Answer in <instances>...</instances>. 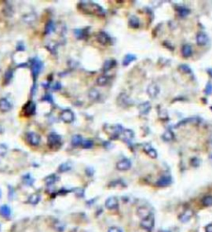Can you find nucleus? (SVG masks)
I'll return each mask as SVG.
<instances>
[{"mask_svg": "<svg viewBox=\"0 0 212 232\" xmlns=\"http://www.w3.org/2000/svg\"><path fill=\"white\" fill-rule=\"evenodd\" d=\"M23 179H24V181H25L26 184L32 185V183L33 182V180H32V178H31V177H29V175H28V176H25V177L23 178Z\"/></svg>", "mask_w": 212, "mask_h": 232, "instance_id": "obj_41", "label": "nucleus"}, {"mask_svg": "<svg viewBox=\"0 0 212 232\" xmlns=\"http://www.w3.org/2000/svg\"><path fill=\"white\" fill-rule=\"evenodd\" d=\"M36 104L33 101H28L24 106L22 107V114L25 117H30L35 115L36 113Z\"/></svg>", "mask_w": 212, "mask_h": 232, "instance_id": "obj_4", "label": "nucleus"}, {"mask_svg": "<svg viewBox=\"0 0 212 232\" xmlns=\"http://www.w3.org/2000/svg\"><path fill=\"white\" fill-rule=\"evenodd\" d=\"M42 100L48 102H52V98H51V95H46V96L42 98Z\"/></svg>", "mask_w": 212, "mask_h": 232, "instance_id": "obj_44", "label": "nucleus"}, {"mask_svg": "<svg viewBox=\"0 0 212 232\" xmlns=\"http://www.w3.org/2000/svg\"><path fill=\"white\" fill-rule=\"evenodd\" d=\"M117 101L119 105H120L122 107H127L129 105V98L124 93H122L120 96L118 97Z\"/></svg>", "mask_w": 212, "mask_h": 232, "instance_id": "obj_14", "label": "nucleus"}, {"mask_svg": "<svg viewBox=\"0 0 212 232\" xmlns=\"http://www.w3.org/2000/svg\"><path fill=\"white\" fill-rule=\"evenodd\" d=\"M181 54L185 57H189L192 54V48L190 45L186 44L184 45L182 48H181Z\"/></svg>", "mask_w": 212, "mask_h": 232, "instance_id": "obj_21", "label": "nucleus"}, {"mask_svg": "<svg viewBox=\"0 0 212 232\" xmlns=\"http://www.w3.org/2000/svg\"><path fill=\"white\" fill-rule=\"evenodd\" d=\"M83 138L79 134H76V135H74L72 137V139H71V143H72L73 146H76L78 147L80 145H81L82 144L83 142Z\"/></svg>", "mask_w": 212, "mask_h": 232, "instance_id": "obj_23", "label": "nucleus"}, {"mask_svg": "<svg viewBox=\"0 0 212 232\" xmlns=\"http://www.w3.org/2000/svg\"><path fill=\"white\" fill-rule=\"evenodd\" d=\"M76 192L77 193V195H78L79 197H81V196L83 195V192H84V191H83L82 189H76Z\"/></svg>", "mask_w": 212, "mask_h": 232, "instance_id": "obj_47", "label": "nucleus"}, {"mask_svg": "<svg viewBox=\"0 0 212 232\" xmlns=\"http://www.w3.org/2000/svg\"><path fill=\"white\" fill-rule=\"evenodd\" d=\"M192 216H193V211L191 209H187V210L185 211L183 213H181L179 216V220L181 222H187L188 221H190Z\"/></svg>", "mask_w": 212, "mask_h": 232, "instance_id": "obj_13", "label": "nucleus"}, {"mask_svg": "<svg viewBox=\"0 0 212 232\" xmlns=\"http://www.w3.org/2000/svg\"><path fill=\"white\" fill-rule=\"evenodd\" d=\"M48 146L53 150L59 149L61 146V137L56 133H51L47 138Z\"/></svg>", "mask_w": 212, "mask_h": 232, "instance_id": "obj_3", "label": "nucleus"}, {"mask_svg": "<svg viewBox=\"0 0 212 232\" xmlns=\"http://www.w3.org/2000/svg\"><path fill=\"white\" fill-rule=\"evenodd\" d=\"M90 96L92 99H96L99 96V94L96 90H93L92 92L90 91Z\"/></svg>", "mask_w": 212, "mask_h": 232, "instance_id": "obj_42", "label": "nucleus"}, {"mask_svg": "<svg viewBox=\"0 0 212 232\" xmlns=\"http://www.w3.org/2000/svg\"><path fill=\"white\" fill-rule=\"evenodd\" d=\"M13 70H7L6 73L4 75V77H3V84L4 85H8V83L10 82V80L12 79V77H13Z\"/></svg>", "mask_w": 212, "mask_h": 232, "instance_id": "obj_26", "label": "nucleus"}, {"mask_svg": "<svg viewBox=\"0 0 212 232\" xmlns=\"http://www.w3.org/2000/svg\"><path fill=\"white\" fill-rule=\"evenodd\" d=\"M210 109H212V106H211V107H210Z\"/></svg>", "mask_w": 212, "mask_h": 232, "instance_id": "obj_50", "label": "nucleus"}, {"mask_svg": "<svg viewBox=\"0 0 212 232\" xmlns=\"http://www.w3.org/2000/svg\"><path fill=\"white\" fill-rule=\"evenodd\" d=\"M211 158H212V156H211Z\"/></svg>", "mask_w": 212, "mask_h": 232, "instance_id": "obj_51", "label": "nucleus"}, {"mask_svg": "<svg viewBox=\"0 0 212 232\" xmlns=\"http://www.w3.org/2000/svg\"><path fill=\"white\" fill-rule=\"evenodd\" d=\"M178 13L181 18H185L190 13V10L188 8H180L178 10Z\"/></svg>", "mask_w": 212, "mask_h": 232, "instance_id": "obj_35", "label": "nucleus"}, {"mask_svg": "<svg viewBox=\"0 0 212 232\" xmlns=\"http://www.w3.org/2000/svg\"><path fill=\"white\" fill-rule=\"evenodd\" d=\"M118 170L119 171H126L131 168V162L130 160L127 158L122 159L119 162H118L117 165H116Z\"/></svg>", "mask_w": 212, "mask_h": 232, "instance_id": "obj_9", "label": "nucleus"}, {"mask_svg": "<svg viewBox=\"0 0 212 232\" xmlns=\"http://www.w3.org/2000/svg\"><path fill=\"white\" fill-rule=\"evenodd\" d=\"M70 169V165L69 163H67V162H65V163H62V164H60L59 166V168H58V171L60 172H67V171H69Z\"/></svg>", "mask_w": 212, "mask_h": 232, "instance_id": "obj_32", "label": "nucleus"}, {"mask_svg": "<svg viewBox=\"0 0 212 232\" xmlns=\"http://www.w3.org/2000/svg\"><path fill=\"white\" fill-rule=\"evenodd\" d=\"M206 95H210L212 94V84L210 82H208V84L206 86V90H205Z\"/></svg>", "mask_w": 212, "mask_h": 232, "instance_id": "obj_39", "label": "nucleus"}, {"mask_svg": "<svg viewBox=\"0 0 212 232\" xmlns=\"http://www.w3.org/2000/svg\"><path fill=\"white\" fill-rule=\"evenodd\" d=\"M17 51H24V46L21 43H19V44L17 45Z\"/></svg>", "mask_w": 212, "mask_h": 232, "instance_id": "obj_45", "label": "nucleus"}, {"mask_svg": "<svg viewBox=\"0 0 212 232\" xmlns=\"http://www.w3.org/2000/svg\"><path fill=\"white\" fill-rule=\"evenodd\" d=\"M60 117L61 119V120L65 122V123H67V124H70V123L73 122L74 119H75L74 113L71 110H70V109H66V110L61 112Z\"/></svg>", "mask_w": 212, "mask_h": 232, "instance_id": "obj_6", "label": "nucleus"}, {"mask_svg": "<svg viewBox=\"0 0 212 232\" xmlns=\"http://www.w3.org/2000/svg\"><path fill=\"white\" fill-rule=\"evenodd\" d=\"M12 108V105L10 102L7 99H1L0 100V110L3 112L9 111Z\"/></svg>", "mask_w": 212, "mask_h": 232, "instance_id": "obj_17", "label": "nucleus"}, {"mask_svg": "<svg viewBox=\"0 0 212 232\" xmlns=\"http://www.w3.org/2000/svg\"><path fill=\"white\" fill-rule=\"evenodd\" d=\"M208 36L204 32H200L196 36V42L199 46H204L208 42Z\"/></svg>", "mask_w": 212, "mask_h": 232, "instance_id": "obj_15", "label": "nucleus"}, {"mask_svg": "<svg viewBox=\"0 0 212 232\" xmlns=\"http://www.w3.org/2000/svg\"><path fill=\"white\" fill-rule=\"evenodd\" d=\"M95 38L99 43L102 45H107L110 42V37L105 32H98L95 34Z\"/></svg>", "mask_w": 212, "mask_h": 232, "instance_id": "obj_5", "label": "nucleus"}, {"mask_svg": "<svg viewBox=\"0 0 212 232\" xmlns=\"http://www.w3.org/2000/svg\"><path fill=\"white\" fill-rule=\"evenodd\" d=\"M55 28H56L55 23L52 21H49L45 27V33L46 34H51L55 31Z\"/></svg>", "mask_w": 212, "mask_h": 232, "instance_id": "obj_25", "label": "nucleus"}, {"mask_svg": "<svg viewBox=\"0 0 212 232\" xmlns=\"http://www.w3.org/2000/svg\"><path fill=\"white\" fill-rule=\"evenodd\" d=\"M60 88H61V86H60V83H56V85L54 86L53 87V89L54 90H60Z\"/></svg>", "mask_w": 212, "mask_h": 232, "instance_id": "obj_48", "label": "nucleus"}, {"mask_svg": "<svg viewBox=\"0 0 212 232\" xmlns=\"http://www.w3.org/2000/svg\"><path fill=\"white\" fill-rule=\"evenodd\" d=\"M147 92H148V96H150L151 98H155L159 93L158 86H157L156 84H150L148 86V87Z\"/></svg>", "mask_w": 212, "mask_h": 232, "instance_id": "obj_11", "label": "nucleus"}, {"mask_svg": "<svg viewBox=\"0 0 212 232\" xmlns=\"http://www.w3.org/2000/svg\"><path fill=\"white\" fill-rule=\"evenodd\" d=\"M57 180V178L55 177V175H51V176H48L47 178H45V181L47 184H53L54 182Z\"/></svg>", "mask_w": 212, "mask_h": 232, "instance_id": "obj_37", "label": "nucleus"}, {"mask_svg": "<svg viewBox=\"0 0 212 232\" xmlns=\"http://www.w3.org/2000/svg\"><path fill=\"white\" fill-rule=\"evenodd\" d=\"M150 109H151V105H150L149 102L142 103L139 106V112L141 115H147V114H148Z\"/></svg>", "mask_w": 212, "mask_h": 232, "instance_id": "obj_18", "label": "nucleus"}, {"mask_svg": "<svg viewBox=\"0 0 212 232\" xmlns=\"http://www.w3.org/2000/svg\"><path fill=\"white\" fill-rule=\"evenodd\" d=\"M172 138H173V134L171 133V131H167L164 134H163V139L166 141H170V140L172 139Z\"/></svg>", "mask_w": 212, "mask_h": 232, "instance_id": "obj_38", "label": "nucleus"}, {"mask_svg": "<svg viewBox=\"0 0 212 232\" xmlns=\"http://www.w3.org/2000/svg\"><path fill=\"white\" fill-rule=\"evenodd\" d=\"M7 153V147L3 144H0V156L5 155Z\"/></svg>", "mask_w": 212, "mask_h": 232, "instance_id": "obj_40", "label": "nucleus"}, {"mask_svg": "<svg viewBox=\"0 0 212 232\" xmlns=\"http://www.w3.org/2000/svg\"><path fill=\"white\" fill-rule=\"evenodd\" d=\"M205 207H212V196H206L201 201Z\"/></svg>", "mask_w": 212, "mask_h": 232, "instance_id": "obj_30", "label": "nucleus"}, {"mask_svg": "<svg viewBox=\"0 0 212 232\" xmlns=\"http://www.w3.org/2000/svg\"><path fill=\"white\" fill-rule=\"evenodd\" d=\"M27 139L28 143L32 145V146H38L40 143L41 138L38 134H36L34 132H29L27 134Z\"/></svg>", "mask_w": 212, "mask_h": 232, "instance_id": "obj_7", "label": "nucleus"}, {"mask_svg": "<svg viewBox=\"0 0 212 232\" xmlns=\"http://www.w3.org/2000/svg\"><path fill=\"white\" fill-rule=\"evenodd\" d=\"M144 151H145V153H147L150 158H156L158 157V153L156 152V150L154 149L151 145H149V144H146L145 146H144Z\"/></svg>", "mask_w": 212, "mask_h": 232, "instance_id": "obj_19", "label": "nucleus"}, {"mask_svg": "<svg viewBox=\"0 0 212 232\" xmlns=\"http://www.w3.org/2000/svg\"><path fill=\"white\" fill-rule=\"evenodd\" d=\"M0 213L3 216L9 217L10 215H11V210L8 206H2L0 207Z\"/></svg>", "mask_w": 212, "mask_h": 232, "instance_id": "obj_28", "label": "nucleus"}, {"mask_svg": "<svg viewBox=\"0 0 212 232\" xmlns=\"http://www.w3.org/2000/svg\"><path fill=\"white\" fill-rule=\"evenodd\" d=\"M116 60H106L104 64V66H103V70L104 71H108V70H111L112 68H114L115 66H116Z\"/></svg>", "mask_w": 212, "mask_h": 232, "instance_id": "obj_22", "label": "nucleus"}, {"mask_svg": "<svg viewBox=\"0 0 212 232\" xmlns=\"http://www.w3.org/2000/svg\"><path fill=\"white\" fill-rule=\"evenodd\" d=\"M93 142H92L91 140L90 139H86V140H83L82 142V147L83 149H91L92 147H93Z\"/></svg>", "mask_w": 212, "mask_h": 232, "instance_id": "obj_36", "label": "nucleus"}, {"mask_svg": "<svg viewBox=\"0 0 212 232\" xmlns=\"http://www.w3.org/2000/svg\"><path fill=\"white\" fill-rule=\"evenodd\" d=\"M108 80H109L108 77H106V76H101V77H99L97 79V83H98L99 86H105L108 83Z\"/></svg>", "mask_w": 212, "mask_h": 232, "instance_id": "obj_33", "label": "nucleus"}, {"mask_svg": "<svg viewBox=\"0 0 212 232\" xmlns=\"http://www.w3.org/2000/svg\"><path fill=\"white\" fill-rule=\"evenodd\" d=\"M171 183V178L169 176H162L157 181V186L158 187H167Z\"/></svg>", "mask_w": 212, "mask_h": 232, "instance_id": "obj_16", "label": "nucleus"}, {"mask_svg": "<svg viewBox=\"0 0 212 232\" xmlns=\"http://www.w3.org/2000/svg\"><path fill=\"white\" fill-rule=\"evenodd\" d=\"M136 60V56L133 54H127L124 57V60H123V65L124 67H127L128 65H129L131 62H133V60Z\"/></svg>", "mask_w": 212, "mask_h": 232, "instance_id": "obj_24", "label": "nucleus"}, {"mask_svg": "<svg viewBox=\"0 0 212 232\" xmlns=\"http://www.w3.org/2000/svg\"><path fill=\"white\" fill-rule=\"evenodd\" d=\"M178 68H179L180 71H181V72L184 74L191 73V69L190 67H188L187 65H185V64H183V65H181L180 67H178Z\"/></svg>", "mask_w": 212, "mask_h": 232, "instance_id": "obj_34", "label": "nucleus"}, {"mask_svg": "<svg viewBox=\"0 0 212 232\" xmlns=\"http://www.w3.org/2000/svg\"><path fill=\"white\" fill-rule=\"evenodd\" d=\"M86 32L85 29H77V30H75V34L79 39L84 38L87 34H86Z\"/></svg>", "mask_w": 212, "mask_h": 232, "instance_id": "obj_31", "label": "nucleus"}, {"mask_svg": "<svg viewBox=\"0 0 212 232\" xmlns=\"http://www.w3.org/2000/svg\"><path fill=\"white\" fill-rule=\"evenodd\" d=\"M137 214H138V216H140L142 219H145V218H148L149 216H152L150 210H148V209L145 207H139V208H138V211H137Z\"/></svg>", "mask_w": 212, "mask_h": 232, "instance_id": "obj_12", "label": "nucleus"}, {"mask_svg": "<svg viewBox=\"0 0 212 232\" xmlns=\"http://www.w3.org/2000/svg\"><path fill=\"white\" fill-rule=\"evenodd\" d=\"M108 232H122L121 231V230L119 228H118V227H115V226H113V227H110Z\"/></svg>", "mask_w": 212, "mask_h": 232, "instance_id": "obj_43", "label": "nucleus"}, {"mask_svg": "<svg viewBox=\"0 0 212 232\" xmlns=\"http://www.w3.org/2000/svg\"><path fill=\"white\" fill-rule=\"evenodd\" d=\"M208 73L212 77V69H209V70H208Z\"/></svg>", "mask_w": 212, "mask_h": 232, "instance_id": "obj_49", "label": "nucleus"}, {"mask_svg": "<svg viewBox=\"0 0 212 232\" xmlns=\"http://www.w3.org/2000/svg\"><path fill=\"white\" fill-rule=\"evenodd\" d=\"M30 67H31V72L33 77V86L32 88V95H34L36 89V80L38 79L39 73L41 72V69L43 67V63L38 58H33L30 61Z\"/></svg>", "mask_w": 212, "mask_h": 232, "instance_id": "obj_2", "label": "nucleus"}, {"mask_svg": "<svg viewBox=\"0 0 212 232\" xmlns=\"http://www.w3.org/2000/svg\"><path fill=\"white\" fill-rule=\"evenodd\" d=\"M140 226L142 228L147 230H151L154 226V220H153L152 216H149L145 219H142L140 223Z\"/></svg>", "mask_w": 212, "mask_h": 232, "instance_id": "obj_8", "label": "nucleus"}, {"mask_svg": "<svg viewBox=\"0 0 212 232\" xmlns=\"http://www.w3.org/2000/svg\"><path fill=\"white\" fill-rule=\"evenodd\" d=\"M206 232H212V224H209L206 226Z\"/></svg>", "mask_w": 212, "mask_h": 232, "instance_id": "obj_46", "label": "nucleus"}, {"mask_svg": "<svg viewBox=\"0 0 212 232\" xmlns=\"http://www.w3.org/2000/svg\"><path fill=\"white\" fill-rule=\"evenodd\" d=\"M39 201H40V195L38 193H33L28 198V201L32 205L38 204L39 202Z\"/></svg>", "mask_w": 212, "mask_h": 232, "instance_id": "obj_27", "label": "nucleus"}, {"mask_svg": "<svg viewBox=\"0 0 212 232\" xmlns=\"http://www.w3.org/2000/svg\"><path fill=\"white\" fill-rule=\"evenodd\" d=\"M129 26L131 28H138L140 26V22L139 18L136 16H131L129 20Z\"/></svg>", "mask_w": 212, "mask_h": 232, "instance_id": "obj_20", "label": "nucleus"}, {"mask_svg": "<svg viewBox=\"0 0 212 232\" xmlns=\"http://www.w3.org/2000/svg\"><path fill=\"white\" fill-rule=\"evenodd\" d=\"M123 136H124V139L129 141V140L132 139L133 138V132L130 129H125L123 131Z\"/></svg>", "mask_w": 212, "mask_h": 232, "instance_id": "obj_29", "label": "nucleus"}, {"mask_svg": "<svg viewBox=\"0 0 212 232\" xmlns=\"http://www.w3.org/2000/svg\"><path fill=\"white\" fill-rule=\"evenodd\" d=\"M118 205H119V201L117 197H109L105 201V207L109 210H113L117 208Z\"/></svg>", "mask_w": 212, "mask_h": 232, "instance_id": "obj_10", "label": "nucleus"}, {"mask_svg": "<svg viewBox=\"0 0 212 232\" xmlns=\"http://www.w3.org/2000/svg\"><path fill=\"white\" fill-rule=\"evenodd\" d=\"M77 8L80 12L86 14L99 17H104L105 15V9L101 6L91 2H80L78 3Z\"/></svg>", "mask_w": 212, "mask_h": 232, "instance_id": "obj_1", "label": "nucleus"}]
</instances>
